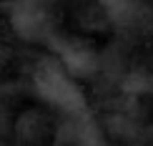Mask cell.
Returning <instances> with one entry per match:
<instances>
[{"label":"cell","mask_w":153,"mask_h":146,"mask_svg":"<svg viewBox=\"0 0 153 146\" xmlns=\"http://www.w3.org/2000/svg\"><path fill=\"white\" fill-rule=\"evenodd\" d=\"M33 88L50 109L60 111L65 118L88 113V103L80 86L55 58H43L33 68Z\"/></svg>","instance_id":"1"},{"label":"cell","mask_w":153,"mask_h":146,"mask_svg":"<svg viewBox=\"0 0 153 146\" xmlns=\"http://www.w3.org/2000/svg\"><path fill=\"white\" fill-rule=\"evenodd\" d=\"M10 25L20 38L33 43H48L55 35L53 15L43 0H13L10 5Z\"/></svg>","instance_id":"2"},{"label":"cell","mask_w":153,"mask_h":146,"mask_svg":"<svg viewBox=\"0 0 153 146\" xmlns=\"http://www.w3.org/2000/svg\"><path fill=\"white\" fill-rule=\"evenodd\" d=\"M48 46L55 53V61H58L73 78L75 76H93L95 68H98V55H95L93 48L85 46L83 40H75V38H65V35L55 33L48 40Z\"/></svg>","instance_id":"3"},{"label":"cell","mask_w":153,"mask_h":146,"mask_svg":"<svg viewBox=\"0 0 153 146\" xmlns=\"http://www.w3.org/2000/svg\"><path fill=\"white\" fill-rule=\"evenodd\" d=\"M0 146H18L15 118L10 113V93L0 91Z\"/></svg>","instance_id":"4"},{"label":"cell","mask_w":153,"mask_h":146,"mask_svg":"<svg viewBox=\"0 0 153 146\" xmlns=\"http://www.w3.org/2000/svg\"><path fill=\"white\" fill-rule=\"evenodd\" d=\"M103 8H111L113 13H120V10H128L133 5V0H100Z\"/></svg>","instance_id":"5"}]
</instances>
